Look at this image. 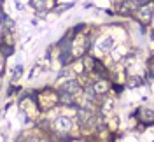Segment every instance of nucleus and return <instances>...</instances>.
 <instances>
[{"label":"nucleus","instance_id":"nucleus-6","mask_svg":"<svg viewBox=\"0 0 154 142\" xmlns=\"http://www.w3.org/2000/svg\"><path fill=\"white\" fill-rule=\"evenodd\" d=\"M107 90H109V84H107L105 81H100V83H96V84L93 86V91H95V93H105Z\"/></svg>","mask_w":154,"mask_h":142},{"label":"nucleus","instance_id":"nucleus-3","mask_svg":"<svg viewBox=\"0 0 154 142\" xmlns=\"http://www.w3.org/2000/svg\"><path fill=\"white\" fill-rule=\"evenodd\" d=\"M114 46H116V42H114L112 37H105L102 42H100V49H102V51H110Z\"/></svg>","mask_w":154,"mask_h":142},{"label":"nucleus","instance_id":"nucleus-13","mask_svg":"<svg viewBox=\"0 0 154 142\" xmlns=\"http://www.w3.org/2000/svg\"><path fill=\"white\" fill-rule=\"evenodd\" d=\"M2 28H4V25H2V19H0V33H2Z\"/></svg>","mask_w":154,"mask_h":142},{"label":"nucleus","instance_id":"nucleus-12","mask_svg":"<svg viewBox=\"0 0 154 142\" xmlns=\"http://www.w3.org/2000/svg\"><path fill=\"white\" fill-rule=\"evenodd\" d=\"M2 65H4V58L0 56V70H2Z\"/></svg>","mask_w":154,"mask_h":142},{"label":"nucleus","instance_id":"nucleus-5","mask_svg":"<svg viewBox=\"0 0 154 142\" xmlns=\"http://www.w3.org/2000/svg\"><path fill=\"white\" fill-rule=\"evenodd\" d=\"M77 116H79V121H81V123H89V121H91V118H93V114L89 112V111H84V109H82V111H79Z\"/></svg>","mask_w":154,"mask_h":142},{"label":"nucleus","instance_id":"nucleus-8","mask_svg":"<svg viewBox=\"0 0 154 142\" xmlns=\"http://www.w3.org/2000/svg\"><path fill=\"white\" fill-rule=\"evenodd\" d=\"M32 5H33L37 11H42L44 7H46V0H32Z\"/></svg>","mask_w":154,"mask_h":142},{"label":"nucleus","instance_id":"nucleus-1","mask_svg":"<svg viewBox=\"0 0 154 142\" xmlns=\"http://www.w3.org/2000/svg\"><path fill=\"white\" fill-rule=\"evenodd\" d=\"M54 126H56L58 132H68L72 128V121L68 118H58L56 121H54Z\"/></svg>","mask_w":154,"mask_h":142},{"label":"nucleus","instance_id":"nucleus-7","mask_svg":"<svg viewBox=\"0 0 154 142\" xmlns=\"http://www.w3.org/2000/svg\"><path fill=\"white\" fill-rule=\"evenodd\" d=\"M60 100L63 104H74V95L67 93V91H60Z\"/></svg>","mask_w":154,"mask_h":142},{"label":"nucleus","instance_id":"nucleus-4","mask_svg":"<svg viewBox=\"0 0 154 142\" xmlns=\"http://www.w3.org/2000/svg\"><path fill=\"white\" fill-rule=\"evenodd\" d=\"M138 18H140V21L147 23V21L151 19V5H147V7H142V9L138 11Z\"/></svg>","mask_w":154,"mask_h":142},{"label":"nucleus","instance_id":"nucleus-11","mask_svg":"<svg viewBox=\"0 0 154 142\" xmlns=\"http://www.w3.org/2000/svg\"><path fill=\"white\" fill-rule=\"evenodd\" d=\"M65 9H68V5H61V7H58V12H61V11H65Z\"/></svg>","mask_w":154,"mask_h":142},{"label":"nucleus","instance_id":"nucleus-10","mask_svg":"<svg viewBox=\"0 0 154 142\" xmlns=\"http://www.w3.org/2000/svg\"><path fill=\"white\" fill-rule=\"evenodd\" d=\"M19 76H21V67H18V68H16V72H14V79H18Z\"/></svg>","mask_w":154,"mask_h":142},{"label":"nucleus","instance_id":"nucleus-2","mask_svg":"<svg viewBox=\"0 0 154 142\" xmlns=\"http://www.w3.org/2000/svg\"><path fill=\"white\" fill-rule=\"evenodd\" d=\"M61 91H67V93L70 95H75L77 91H79V84H77V81H67L65 84H63V88H61Z\"/></svg>","mask_w":154,"mask_h":142},{"label":"nucleus","instance_id":"nucleus-9","mask_svg":"<svg viewBox=\"0 0 154 142\" xmlns=\"http://www.w3.org/2000/svg\"><path fill=\"white\" fill-rule=\"evenodd\" d=\"M142 84V77H133V79H130V86H138Z\"/></svg>","mask_w":154,"mask_h":142}]
</instances>
